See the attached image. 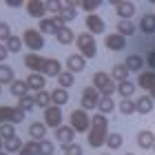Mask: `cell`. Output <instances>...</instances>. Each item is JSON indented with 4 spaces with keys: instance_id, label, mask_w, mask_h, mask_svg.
<instances>
[{
    "instance_id": "1",
    "label": "cell",
    "mask_w": 155,
    "mask_h": 155,
    "mask_svg": "<svg viewBox=\"0 0 155 155\" xmlns=\"http://www.w3.org/2000/svg\"><path fill=\"white\" fill-rule=\"evenodd\" d=\"M107 137H109V120H107V115L95 113L91 117V129L87 133V142L91 149H100V146L107 144Z\"/></svg>"
},
{
    "instance_id": "2",
    "label": "cell",
    "mask_w": 155,
    "mask_h": 155,
    "mask_svg": "<svg viewBox=\"0 0 155 155\" xmlns=\"http://www.w3.org/2000/svg\"><path fill=\"white\" fill-rule=\"evenodd\" d=\"M93 89H95L100 95H109V97H111V95L117 91V84L113 82L111 73L97 71V73H93Z\"/></svg>"
},
{
    "instance_id": "3",
    "label": "cell",
    "mask_w": 155,
    "mask_h": 155,
    "mask_svg": "<svg viewBox=\"0 0 155 155\" xmlns=\"http://www.w3.org/2000/svg\"><path fill=\"white\" fill-rule=\"evenodd\" d=\"M75 45H78V53H80L84 60L97 55V42H95V36H91V33H80V36L75 38Z\"/></svg>"
},
{
    "instance_id": "4",
    "label": "cell",
    "mask_w": 155,
    "mask_h": 155,
    "mask_svg": "<svg viewBox=\"0 0 155 155\" xmlns=\"http://www.w3.org/2000/svg\"><path fill=\"white\" fill-rule=\"evenodd\" d=\"M69 120H71V124H69V126H71L75 133H89L91 117H89V113L84 109H73L71 115H69Z\"/></svg>"
},
{
    "instance_id": "5",
    "label": "cell",
    "mask_w": 155,
    "mask_h": 155,
    "mask_svg": "<svg viewBox=\"0 0 155 155\" xmlns=\"http://www.w3.org/2000/svg\"><path fill=\"white\" fill-rule=\"evenodd\" d=\"M22 42H25V47L29 49L31 53H38L42 47H45V36L38 31V29H25L22 33Z\"/></svg>"
},
{
    "instance_id": "6",
    "label": "cell",
    "mask_w": 155,
    "mask_h": 155,
    "mask_svg": "<svg viewBox=\"0 0 155 155\" xmlns=\"http://www.w3.org/2000/svg\"><path fill=\"white\" fill-rule=\"evenodd\" d=\"M25 122V111L18 107H0V124H20Z\"/></svg>"
},
{
    "instance_id": "7",
    "label": "cell",
    "mask_w": 155,
    "mask_h": 155,
    "mask_svg": "<svg viewBox=\"0 0 155 155\" xmlns=\"http://www.w3.org/2000/svg\"><path fill=\"white\" fill-rule=\"evenodd\" d=\"M100 93L93 89V87H84L82 95H80V109H84L89 113L91 109H97V104H100Z\"/></svg>"
},
{
    "instance_id": "8",
    "label": "cell",
    "mask_w": 155,
    "mask_h": 155,
    "mask_svg": "<svg viewBox=\"0 0 155 155\" xmlns=\"http://www.w3.org/2000/svg\"><path fill=\"white\" fill-rule=\"evenodd\" d=\"M62 109L60 107H55V104H51V107L49 109H45V120H42V122H45L49 129H60L62 126Z\"/></svg>"
},
{
    "instance_id": "9",
    "label": "cell",
    "mask_w": 155,
    "mask_h": 155,
    "mask_svg": "<svg viewBox=\"0 0 155 155\" xmlns=\"http://www.w3.org/2000/svg\"><path fill=\"white\" fill-rule=\"evenodd\" d=\"M84 27H87V33L91 36H97V33H104L107 29V25H104V20L97 16V13H91V16L84 18Z\"/></svg>"
},
{
    "instance_id": "10",
    "label": "cell",
    "mask_w": 155,
    "mask_h": 155,
    "mask_svg": "<svg viewBox=\"0 0 155 155\" xmlns=\"http://www.w3.org/2000/svg\"><path fill=\"white\" fill-rule=\"evenodd\" d=\"M40 73L45 78H58L62 73V64L58 58H45V62H42V69Z\"/></svg>"
},
{
    "instance_id": "11",
    "label": "cell",
    "mask_w": 155,
    "mask_h": 155,
    "mask_svg": "<svg viewBox=\"0 0 155 155\" xmlns=\"http://www.w3.org/2000/svg\"><path fill=\"white\" fill-rule=\"evenodd\" d=\"M104 47L109 49V51H122L126 47V38L120 36V33H107V38H104Z\"/></svg>"
},
{
    "instance_id": "12",
    "label": "cell",
    "mask_w": 155,
    "mask_h": 155,
    "mask_svg": "<svg viewBox=\"0 0 155 155\" xmlns=\"http://www.w3.org/2000/svg\"><path fill=\"white\" fill-rule=\"evenodd\" d=\"M25 9L31 18L45 20V16H47V2H40V0H29V2L25 5Z\"/></svg>"
},
{
    "instance_id": "13",
    "label": "cell",
    "mask_w": 155,
    "mask_h": 155,
    "mask_svg": "<svg viewBox=\"0 0 155 155\" xmlns=\"http://www.w3.org/2000/svg\"><path fill=\"white\" fill-rule=\"evenodd\" d=\"M27 87H29V91H33V93H40V91L47 89V78L42 73H29L27 75Z\"/></svg>"
},
{
    "instance_id": "14",
    "label": "cell",
    "mask_w": 155,
    "mask_h": 155,
    "mask_svg": "<svg viewBox=\"0 0 155 155\" xmlns=\"http://www.w3.org/2000/svg\"><path fill=\"white\" fill-rule=\"evenodd\" d=\"M55 140L62 144V146H67V144H73V140H75V131L71 129V126H67V124H62L60 129H55Z\"/></svg>"
},
{
    "instance_id": "15",
    "label": "cell",
    "mask_w": 155,
    "mask_h": 155,
    "mask_svg": "<svg viewBox=\"0 0 155 155\" xmlns=\"http://www.w3.org/2000/svg\"><path fill=\"white\" fill-rule=\"evenodd\" d=\"M67 69L75 75V73H80V71L87 69V60H84L80 53H71V55L67 58Z\"/></svg>"
},
{
    "instance_id": "16",
    "label": "cell",
    "mask_w": 155,
    "mask_h": 155,
    "mask_svg": "<svg viewBox=\"0 0 155 155\" xmlns=\"http://www.w3.org/2000/svg\"><path fill=\"white\" fill-rule=\"evenodd\" d=\"M137 87H142L144 91H151L155 89V71H149V69H144L142 73H137Z\"/></svg>"
},
{
    "instance_id": "17",
    "label": "cell",
    "mask_w": 155,
    "mask_h": 155,
    "mask_svg": "<svg viewBox=\"0 0 155 155\" xmlns=\"http://www.w3.org/2000/svg\"><path fill=\"white\" fill-rule=\"evenodd\" d=\"M135 2H115V13L120 16V20H131L135 16Z\"/></svg>"
},
{
    "instance_id": "18",
    "label": "cell",
    "mask_w": 155,
    "mask_h": 155,
    "mask_svg": "<svg viewBox=\"0 0 155 155\" xmlns=\"http://www.w3.org/2000/svg\"><path fill=\"white\" fill-rule=\"evenodd\" d=\"M153 107H155V102H153V97L149 93H144L142 97H137V100H135V111L140 115H149L153 111Z\"/></svg>"
},
{
    "instance_id": "19",
    "label": "cell",
    "mask_w": 155,
    "mask_h": 155,
    "mask_svg": "<svg viewBox=\"0 0 155 155\" xmlns=\"http://www.w3.org/2000/svg\"><path fill=\"white\" fill-rule=\"evenodd\" d=\"M137 146L140 149H144V151H153V146H155V133L153 131H140L137 133Z\"/></svg>"
},
{
    "instance_id": "20",
    "label": "cell",
    "mask_w": 155,
    "mask_h": 155,
    "mask_svg": "<svg viewBox=\"0 0 155 155\" xmlns=\"http://www.w3.org/2000/svg\"><path fill=\"white\" fill-rule=\"evenodd\" d=\"M47 129L49 126L45 122H33L29 126V137L33 140V142H40V140H47Z\"/></svg>"
},
{
    "instance_id": "21",
    "label": "cell",
    "mask_w": 155,
    "mask_h": 155,
    "mask_svg": "<svg viewBox=\"0 0 155 155\" xmlns=\"http://www.w3.org/2000/svg\"><path fill=\"white\" fill-rule=\"evenodd\" d=\"M58 16L64 20V22H71L78 16V2H62V9L58 11Z\"/></svg>"
},
{
    "instance_id": "22",
    "label": "cell",
    "mask_w": 155,
    "mask_h": 155,
    "mask_svg": "<svg viewBox=\"0 0 155 155\" xmlns=\"http://www.w3.org/2000/svg\"><path fill=\"white\" fill-rule=\"evenodd\" d=\"M42 62H45V58L40 53H27L25 55V64H27V69H31V73H40Z\"/></svg>"
},
{
    "instance_id": "23",
    "label": "cell",
    "mask_w": 155,
    "mask_h": 155,
    "mask_svg": "<svg viewBox=\"0 0 155 155\" xmlns=\"http://www.w3.org/2000/svg\"><path fill=\"white\" fill-rule=\"evenodd\" d=\"M124 67L129 69V71L142 73V71H144V58H142V55H137V53H131L129 58H126V62H124Z\"/></svg>"
},
{
    "instance_id": "24",
    "label": "cell",
    "mask_w": 155,
    "mask_h": 155,
    "mask_svg": "<svg viewBox=\"0 0 155 155\" xmlns=\"http://www.w3.org/2000/svg\"><path fill=\"white\" fill-rule=\"evenodd\" d=\"M51 102L55 104V107H64V104L69 102V91L67 89H60V87H55L53 91H51Z\"/></svg>"
},
{
    "instance_id": "25",
    "label": "cell",
    "mask_w": 155,
    "mask_h": 155,
    "mask_svg": "<svg viewBox=\"0 0 155 155\" xmlns=\"http://www.w3.org/2000/svg\"><path fill=\"white\" fill-rule=\"evenodd\" d=\"M140 31L142 33H155V13H144L140 18Z\"/></svg>"
},
{
    "instance_id": "26",
    "label": "cell",
    "mask_w": 155,
    "mask_h": 155,
    "mask_svg": "<svg viewBox=\"0 0 155 155\" xmlns=\"http://www.w3.org/2000/svg\"><path fill=\"white\" fill-rule=\"evenodd\" d=\"M135 89H137V84H135V82H131V80H126V82H120V84H117V93L122 95V100H131V95L135 93Z\"/></svg>"
},
{
    "instance_id": "27",
    "label": "cell",
    "mask_w": 155,
    "mask_h": 155,
    "mask_svg": "<svg viewBox=\"0 0 155 155\" xmlns=\"http://www.w3.org/2000/svg\"><path fill=\"white\" fill-rule=\"evenodd\" d=\"M129 69H126L124 67V62H122V64H115L113 69H111V78H113V82H126V80H129Z\"/></svg>"
},
{
    "instance_id": "28",
    "label": "cell",
    "mask_w": 155,
    "mask_h": 155,
    "mask_svg": "<svg viewBox=\"0 0 155 155\" xmlns=\"http://www.w3.org/2000/svg\"><path fill=\"white\" fill-rule=\"evenodd\" d=\"M113 111H115V102H113V97L102 95V97H100V104H97V113L109 115V113H113Z\"/></svg>"
},
{
    "instance_id": "29",
    "label": "cell",
    "mask_w": 155,
    "mask_h": 155,
    "mask_svg": "<svg viewBox=\"0 0 155 155\" xmlns=\"http://www.w3.org/2000/svg\"><path fill=\"white\" fill-rule=\"evenodd\" d=\"M16 75H13V67H9L7 62L0 64V84H13Z\"/></svg>"
},
{
    "instance_id": "30",
    "label": "cell",
    "mask_w": 155,
    "mask_h": 155,
    "mask_svg": "<svg viewBox=\"0 0 155 155\" xmlns=\"http://www.w3.org/2000/svg\"><path fill=\"white\" fill-rule=\"evenodd\" d=\"M11 93L18 97H25V95H29V87H27V80H13L11 84Z\"/></svg>"
},
{
    "instance_id": "31",
    "label": "cell",
    "mask_w": 155,
    "mask_h": 155,
    "mask_svg": "<svg viewBox=\"0 0 155 155\" xmlns=\"http://www.w3.org/2000/svg\"><path fill=\"white\" fill-rule=\"evenodd\" d=\"M135 29H137V27L133 25V20H120V22H117V33H120V36H124V38L133 36Z\"/></svg>"
},
{
    "instance_id": "32",
    "label": "cell",
    "mask_w": 155,
    "mask_h": 155,
    "mask_svg": "<svg viewBox=\"0 0 155 155\" xmlns=\"http://www.w3.org/2000/svg\"><path fill=\"white\" fill-rule=\"evenodd\" d=\"M22 146H25V142H22V140H20L18 135L16 137H11V140H7V142H5V146H2V149L7 151V153H20V151H22Z\"/></svg>"
},
{
    "instance_id": "33",
    "label": "cell",
    "mask_w": 155,
    "mask_h": 155,
    "mask_svg": "<svg viewBox=\"0 0 155 155\" xmlns=\"http://www.w3.org/2000/svg\"><path fill=\"white\" fill-rule=\"evenodd\" d=\"M51 91H40V93H36V107H40V109H49L51 107Z\"/></svg>"
},
{
    "instance_id": "34",
    "label": "cell",
    "mask_w": 155,
    "mask_h": 155,
    "mask_svg": "<svg viewBox=\"0 0 155 155\" xmlns=\"http://www.w3.org/2000/svg\"><path fill=\"white\" fill-rule=\"evenodd\" d=\"M5 47H7V51H9V53H20V49L25 47V42H22L20 36H11L9 40L5 42Z\"/></svg>"
},
{
    "instance_id": "35",
    "label": "cell",
    "mask_w": 155,
    "mask_h": 155,
    "mask_svg": "<svg viewBox=\"0 0 155 155\" xmlns=\"http://www.w3.org/2000/svg\"><path fill=\"white\" fill-rule=\"evenodd\" d=\"M100 7H102V0H82V2H78V9H84L87 16L95 13V9H100Z\"/></svg>"
},
{
    "instance_id": "36",
    "label": "cell",
    "mask_w": 155,
    "mask_h": 155,
    "mask_svg": "<svg viewBox=\"0 0 155 155\" xmlns=\"http://www.w3.org/2000/svg\"><path fill=\"white\" fill-rule=\"evenodd\" d=\"M75 38H78V36H73V31L69 29V27H64V29H60L58 33H55V40H58L60 45H71Z\"/></svg>"
},
{
    "instance_id": "37",
    "label": "cell",
    "mask_w": 155,
    "mask_h": 155,
    "mask_svg": "<svg viewBox=\"0 0 155 155\" xmlns=\"http://www.w3.org/2000/svg\"><path fill=\"white\" fill-rule=\"evenodd\" d=\"M73 82H75V75H73L71 71H62V73L58 75V87H60V89H67V91H69V87H73Z\"/></svg>"
},
{
    "instance_id": "38",
    "label": "cell",
    "mask_w": 155,
    "mask_h": 155,
    "mask_svg": "<svg viewBox=\"0 0 155 155\" xmlns=\"http://www.w3.org/2000/svg\"><path fill=\"white\" fill-rule=\"evenodd\" d=\"M42 36H55L58 33V29H55V25H53V20L51 18H45V20H40V29H38Z\"/></svg>"
},
{
    "instance_id": "39",
    "label": "cell",
    "mask_w": 155,
    "mask_h": 155,
    "mask_svg": "<svg viewBox=\"0 0 155 155\" xmlns=\"http://www.w3.org/2000/svg\"><path fill=\"white\" fill-rule=\"evenodd\" d=\"M122 144H124V137H122V133H109V137H107V146L111 151H117V149H122Z\"/></svg>"
},
{
    "instance_id": "40",
    "label": "cell",
    "mask_w": 155,
    "mask_h": 155,
    "mask_svg": "<svg viewBox=\"0 0 155 155\" xmlns=\"http://www.w3.org/2000/svg\"><path fill=\"white\" fill-rule=\"evenodd\" d=\"M11 137H16V124H0V140L7 142Z\"/></svg>"
},
{
    "instance_id": "41",
    "label": "cell",
    "mask_w": 155,
    "mask_h": 155,
    "mask_svg": "<svg viewBox=\"0 0 155 155\" xmlns=\"http://www.w3.org/2000/svg\"><path fill=\"white\" fill-rule=\"evenodd\" d=\"M18 109H22L25 113H27V111H31V109H36V95H25V97H20V100H18Z\"/></svg>"
},
{
    "instance_id": "42",
    "label": "cell",
    "mask_w": 155,
    "mask_h": 155,
    "mask_svg": "<svg viewBox=\"0 0 155 155\" xmlns=\"http://www.w3.org/2000/svg\"><path fill=\"white\" fill-rule=\"evenodd\" d=\"M117 109H120V113H122V115L137 113V111H135V100H122V102L117 104Z\"/></svg>"
},
{
    "instance_id": "43",
    "label": "cell",
    "mask_w": 155,
    "mask_h": 155,
    "mask_svg": "<svg viewBox=\"0 0 155 155\" xmlns=\"http://www.w3.org/2000/svg\"><path fill=\"white\" fill-rule=\"evenodd\" d=\"M53 151H55V146H53L51 140H40L38 142V153L40 155H53Z\"/></svg>"
},
{
    "instance_id": "44",
    "label": "cell",
    "mask_w": 155,
    "mask_h": 155,
    "mask_svg": "<svg viewBox=\"0 0 155 155\" xmlns=\"http://www.w3.org/2000/svg\"><path fill=\"white\" fill-rule=\"evenodd\" d=\"M18 155H40V153H38V142H33V140H29V142H25L22 151H20Z\"/></svg>"
},
{
    "instance_id": "45",
    "label": "cell",
    "mask_w": 155,
    "mask_h": 155,
    "mask_svg": "<svg viewBox=\"0 0 155 155\" xmlns=\"http://www.w3.org/2000/svg\"><path fill=\"white\" fill-rule=\"evenodd\" d=\"M11 36H13V33H11L9 22H2V20H0V42H7Z\"/></svg>"
},
{
    "instance_id": "46",
    "label": "cell",
    "mask_w": 155,
    "mask_h": 155,
    "mask_svg": "<svg viewBox=\"0 0 155 155\" xmlns=\"http://www.w3.org/2000/svg\"><path fill=\"white\" fill-rule=\"evenodd\" d=\"M62 153H64V155H82V146L78 144V142H73V144H67L64 149H62Z\"/></svg>"
},
{
    "instance_id": "47",
    "label": "cell",
    "mask_w": 155,
    "mask_h": 155,
    "mask_svg": "<svg viewBox=\"0 0 155 155\" xmlns=\"http://www.w3.org/2000/svg\"><path fill=\"white\" fill-rule=\"evenodd\" d=\"M146 64H149V71H155V49H151L146 55Z\"/></svg>"
},
{
    "instance_id": "48",
    "label": "cell",
    "mask_w": 155,
    "mask_h": 155,
    "mask_svg": "<svg viewBox=\"0 0 155 155\" xmlns=\"http://www.w3.org/2000/svg\"><path fill=\"white\" fill-rule=\"evenodd\" d=\"M60 9H62V2H47V11H51L53 16H58Z\"/></svg>"
},
{
    "instance_id": "49",
    "label": "cell",
    "mask_w": 155,
    "mask_h": 155,
    "mask_svg": "<svg viewBox=\"0 0 155 155\" xmlns=\"http://www.w3.org/2000/svg\"><path fill=\"white\" fill-rule=\"evenodd\" d=\"M7 55H9V51H7V47H5V42H0V64L7 60Z\"/></svg>"
},
{
    "instance_id": "50",
    "label": "cell",
    "mask_w": 155,
    "mask_h": 155,
    "mask_svg": "<svg viewBox=\"0 0 155 155\" xmlns=\"http://www.w3.org/2000/svg\"><path fill=\"white\" fill-rule=\"evenodd\" d=\"M22 2H18V0H7V7H20Z\"/></svg>"
},
{
    "instance_id": "51",
    "label": "cell",
    "mask_w": 155,
    "mask_h": 155,
    "mask_svg": "<svg viewBox=\"0 0 155 155\" xmlns=\"http://www.w3.org/2000/svg\"><path fill=\"white\" fill-rule=\"evenodd\" d=\"M149 95H151V97H153V102H155V89H153V91H151V93H149Z\"/></svg>"
},
{
    "instance_id": "52",
    "label": "cell",
    "mask_w": 155,
    "mask_h": 155,
    "mask_svg": "<svg viewBox=\"0 0 155 155\" xmlns=\"http://www.w3.org/2000/svg\"><path fill=\"white\" fill-rule=\"evenodd\" d=\"M2 146H5V142H2V140H0V151H2Z\"/></svg>"
},
{
    "instance_id": "53",
    "label": "cell",
    "mask_w": 155,
    "mask_h": 155,
    "mask_svg": "<svg viewBox=\"0 0 155 155\" xmlns=\"http://www.w3.org/2000/svg\"><path fill=\"white\" fill-rule=\"evenodd\" d=\"M0 155H9V153H7V151H0Z\"/></svg>"
},
{
    "instance_id": "54",
    "label": "cell",
    "mask_w": 155,
    "mask_h": 155,
    "mask_svg": "<svg viewBox=\"0 0 155 155\" xmlns=\"http://www.w3.org/2000/svg\"><path fill=\"white\" fill-rule=\"evenodd\" d=\"M0 95H2V84H0Z\"/></svg>"
},
{
    "instance_id": "55",
    "label": "cell",
    "mask_w": 155,
    "mask_h": 155,
    "mask_svg": "<svg viewBox=\"0 0 155 155\" xmlns=\"http://www.w3.org/2000/svg\"><path fill=\"white\" fill-rule=\"evenodd\" d=\"M153 153H155V146H153Z\"/></svg>"
},
{
    "instance_id": "56",
    "label": "cell",
    "mask_w": 155,
    "mask_h": 155,
    "mask_svg": "<svg viewBox=\"0 0 155 155\" xmlns=\"http://www.w3.org/2000/svg\"><path fill=\"white\" fill-rule=\"evenodd\" d=\"M126 155H133V153H126Z\"/></svg>"
},
{
    "instance_id": "57",
    "label": "cell",
    "mask_w": 155,
    "mask_h": 155,
    "mask_svg": "<svg viewBox=\"0 0 155 155\" xmlns=\"http://www.w3.org/2000/svg\"><path fill=\"white\" fill-rule=\"evenodd\" d=\"M102 155H109V153H102Z\"/></svg>"
}]
</instances>
